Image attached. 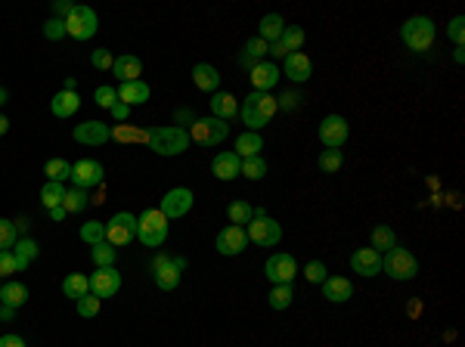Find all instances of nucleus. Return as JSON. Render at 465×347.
I'll use <instances>...</instances> for the list:
<instances>
[{"mask_svg": "<svg viewBox=\"0 0 465 347\" xmlns=\"http://www.w3.org/2000/svg\"><path fill=\"white\" fill-rule=\"evenodd\" d=\"M146 143L155 155H183L190 149V131L177 128V124H165V128H149Z\"/></svg>", "mask_w": 465, "mask_h": 347, "instance_id": "f257e3e1", "label": "nucleus"}, {"mask_svg": "<svg viewBox=\"0 0 465 347\" xmlns=\"http://www.w3.org/2000/svg\"><path fill=\"white\" fill-rule=\"evenodd\" d=\"M276 99H273V93H248V99L242 103L239 109V115H242V124H245V131H261V128H267L270 124V118H273L276 112Z\"/></svg>", "mask_w": 465, "mask_h": 347, "instance_id": "f03ea898", "label": "nucleus"}, {"mask_svg": "<svg viewBox=\"0 0 465 347\" xmlns=\"http://www.w3.org/2000/svg\"><path fill=\"white\" fill-rule=\"evenodd\" d=\"M137 239L146 248H162L168 239V217L158 208H146L137 217Z\"/></svg>", "mask_w": 465, "mask_h": 347, "instance_id": "7ed1b4c3", "label": "nucleus"}, {"mask_svg": "<svg viewBox=\"0 0 465 347\" xmlns=\"http://www.w3.org/2000/svg\"><path fill=\"white\" fill-rule=\"evenodd\" d=\"M434 35H437V28L428 16H412V19H407L400 28L403 44H407L412 53H425V50L434 44Z\"/></svg>", "mask_w": 465, "mask_h": 347, "instance_id": "20e7f679", "label": "nucleus"}, {"mask_svg": "<svg viewBox=\"0 0 465 347\" xmlns=\"http://www.w3.org/2000/svg\"><path fill=\"white\" fill-rule=\"evenodd\" d=\"M382 270L391 279H397V282H410V279H416L419 276V260L412 251L407 248H400V245H394L391 251H385V258H382Z\"/></svg>", "mask_w": 465, "mask_h": 347, "instance_id": "39448f33", "label": "nucleus"}, {"mask_svg": "<svg viewBox=\"0 0 465 347\" xmlns=\"http://www.w3.org/2000/svg\"><path fill=\"white\" fill-rule=\"evenodd\" d=\"M245 233H248V242L261 245V248H273V245H279V239H283V226H279L273 217H267L261 208H255V217H251Z\"/></svg>", "mask_w": 465, "mask_h": 347, "instance_id": "423d86ee", "label": "nucleus"}, {"mask_svg": "<svg viewBox=\"0 0 465 347\" xmlns=\"http://www.w3.org/2000/svg\"><path fill=\"white\" fill-rule=\"evenodd\" d=\"M230 133V124L221 121V118H196L190 128V140H196L199 146H221Z\"/></svg>", "mask_w": 465, "mask_h": 347, "instance_id": "0eeeda50", "label": "nucleus"}, {"mask_svg": "<svg viewBox=\"0 0 465 347\" xmlns=\"http://www.w3.org/2000/svg\"><path fill=\"white\" fill-rule=\"evenodd\" d=\"M186 267L183 258H168V255H158L152 260V276H155V285L162 292H174L180 285V270Z\"/></svg>", "mask_w": 465, "mask_h": 347, "instance_id": "6e6552de", "label": "nucleus"}, {"mask_svg": "<svg viewBox=\"0 0 465 347\" xmlns=\"http://www.w3.org/2000/svg\"><path fill=\"white\" fill-rule=\"evenodd\" d=\"M137 239V217L128 214V211H118V214L106 224V242L115 245V248H124Z\"/></svg>", "mask_w": 465, "mask_h": 347, "instance_id": "1a4fd4ad", "label": "nucleus"}, {"mask_svg": "<svg viewBox=\"0 0 465 347\" xmlns=\"http://www.w3.org/2000/svg\"><path fill=\"white\" fill-rule=\"evenodd\" d=\"M99 28V19L90 6H75V13L65 19V35L75 40H90Z\"/></svg>", "mask_w": 465, "mask_h": 347, "instance_id": "9d476101", "label": "nucleus"}, {"mask_svg": "<svg viewBox=\"0 0 465 347\" xmlns=\"http://www.w3.org/2000/svg\"><path fill=\"white\" fill-rule=\"evenodd\" d=\"M192 202H196V196H192V189H186V186H174V189H168L162 196V214L168 220H177V217H186L192 211Z\"/></svg>", "mask_w": 465, "mask_h": 347, "instance_id": "9b49d317", "label": "nucleus"}, {"mask_svg": "<svg viewBox=\"0 0 465 347\" xmlns=\"http://www.w3.org/2000/svg\"><path fill=\"white\" fill-rule=\"evenodd\" d=\"M264 273L273 285H292V279L298 276V264H295L292 255L279 251V255H270L267 264H264Z\"/></svg>", "mask_w": 465, "mask_h": 347, "instance_id": "f8f14e48", "label": "nucleus"}, {"mask_svg": "<svg viewBox=\"0 0 465 347\" xmlns=\"http://www.w3.org/2000/svg\"><path fill=\"white\" fill-rule=\"evenodd\" d=\"M319 143H323L326 149H341L344 143H348V133H351V124L348 118L341 115H329L323 118V124H319Z\"/></svg>", "mask_w": 465, "mask_h": 347, "instance_id": "ddd939ff", "label": "nucleus"}, {"mask_svg": "<svg viewBox=\"0 0 465 347\" xmlns=\"http://www.w3.org/2000/svg\"><path fill=\"white\" fill-rule=\"evenodd\" d=\"M69 180L75 183V189H90V186L103 183V165L97 158H81V162L72 165V177Z\"/></svg>", "mask_w": 465, "mask_h": 347, "instance_id": "4468645a", "label": "nucleus"}, {"mask_svg": "<svg viewBox=\"0 0 465 347\" xmlns=\"http://www.w3.org/2000/svg\"><path fill=\"white\" fill-rule=\"evenodd\" d=\"M90 279V294H97L99 301L103 298H112L121 289V273L115 267H97V273L87 276Z\"/></svg>", "mask_w": 465, "mask_h": 347, "instance_id": "2eb2a0df", "label": "nucleus"}, {"mask_svg": "<svg viewBox=\"0 0 465 347\" xmlns=\"http://www.w3.org/2000/svg\"><path fill=\"white\" fill-rule=\"evenodd\" d=\"M217 251L221 255H226V258H233V255H242L245 251V245H248V233H245V226H236V224H230V226H224L221 233H217Z\"/></svg>", "mask_w": 465, "mask_h": 347, "instance_id": "dca6fc26", "label": "nucleus"}, {"mask_svg": "<svg viewBox=\"0 0 465 347\" xmlns=\"http://www.w3.org/2000/svg\"><path fill=\"white\" fill-rule=\"evenodd\" d=\"M75 143H81V146H103V143L112 140V128L103 121H84L75 128Z\"/></svg>", "mask_w": 465, "mask_h": 347, "instance_id": "f3484780", "label": "nucleus"}, {"mask_svg": "<svg viewBox=\"0 0 465 347\" xmlns=\"http://www.w3.org/2000/svg\"><path fill=\"white\" fill-rule=\"evenodd\" d=\"M351 270L357 276H376V273H382V255H378L376 248H357L351 255Z\"/></svg>", "mask_w": 465, "mask_h": 347, "instance_id": "a211bd4d", "label": "nucleus"}, {"mask_svg": "<svg viewBox=\"0 0 465 347\" xmlns=\"http://www.w3.org/2000/svg\"><path fill=\"white\" fill-rule=\"evenodd\" d=\"M242 171V158L236 155V152H217L214 162H211V174L217 177V180H236Z\"/></svg>", "mask_w": 465, "mask_h": 347, "instance_id": "6ab92c4d", "label": "nucleus"}, {"mask_svg": "<svg viewBox=\"0 0 465 347\" xmlns=\"http://www.w3.org/2000/svg\"><path fill=\"white\" fill-rule=\"evenodd\" d=\"M279 75H285V78L295 81V84H304V81H310V75H314V65H310V59L304 53H289Z\"/></svg>", "mask_w": 465, "mask_h": 347, "instance_id": "aec40b11", "label": "nucleus"}, {"mask_svg": "<svg viewBox=\"0 0 465 347\" xmlns=\"http://www.w3.org/2000/svg\"><path fill=\"white\" fill-rule=\"evenodd\" d=\"M81 109V97L78 90H59L53 99H50V112L56 118H72Z\"/></svg>", "mask_w": 465, "mask_h": 347, "instance_id": "412c9836", "label": "nucleus"}, {"mask_svg": "<svg viewBox=\"0 0 465 347\" xmlns=\"http://www.w3.org/2000/svg\"><path fill=\"white\" fill-rule=\"evenodd\" d=\"M248 78H251V84H255L258 93H270L276 87V81H279V69L273 62H258L255 69L248 72Z\"/></svg>", "mask_w": 465, "mask_h": 347, "instance_id": "4be33fe9", "label": "nucleus"}, {"mask_svg": "<svg viewBox=\"0 0 465 347\" xmlns=\"http://www.w3.org/2000/svg\"><path fill=\"white\" fill-rule=\"evenodd\" d=\"M140 72H143V62H140V56H118L115 62H112V75L121 84H128V81H140Z\"/></svg>", "mask_w": 465, "mask_h": 347, "instance_id": "5701e85b", "label": "nucleus"}, {"mask_svg": "<svg viewBox=\"0 0 465 347\" xmlns=\"http://www.w3.org/2000/svg\"><path fill=\"white\" fill-rule=\"evenodd\" d=\"M146 99H149V84L143 81H128L118 87V103L124 106H143Z\"/></svg>", "mask_w": 465, "mask_h": 347, "instance_id": "b1692460", "label": "nucleus"}, {"mask_svg": "<svg viewBox=\"0 0 465 347\" xmlns=\"http://www.w3.org/2000/svg\"><path fill=\"white\" fill-rule=\"evenodd\" d=\"M323 294L332 304H344L354 294V285L348 282L344 276H326V282H323Z\"/></svg>", "mask_w": 465, "mask_h": 347, "instance_id": "393cba45", "label": "nucleus"}, {"mask_svg": "<svg viewBox=\"0 0 465 347\" xmlns=\"http://www.w3.org/2000/svg\"><path fill=\"white\" fill-rule=\"evenodd\" d=\"M211 112H214V118H221V121H230V118L239 115V99H236L233 93H214V97H211Z\"/></svg>", "mask_w": 465, "mask_h": 347, "instance_id": "a878e982", "label": "nucleus"}, {"mask_svg": "<svg viewBox=\"0 0 465 347\" xmlns=\"http://www.w3.org/2000/svg\"><path fill=\"white\" fill-rule=\"evenodd\" d=\"M192 81H196V87L205 90V93H214L221 87V75H217V69L208 62H199L196 69H192Z\"/></svg>", "mask_w": 465, "mask_h": 347, "instance_id": "bb28decb", "label": "nucleus"}, {"mask_svg": "<svg viewBox=\"0 0 465 347\" xmlns=\"http://www.w3.org/2000/svg\"><path fill=\"white\" fill-rule=\"evenodd\" d=\"M283 28H285L283 16L267 13L264 19H261V25H258V38H261V40H267V44H276V40L283 38Z\"/></svg>", "mask_w": 465, "mask_h": 347, "instance_id": "cd10ccee", "label": "nucleus"}, {"mask_svg": "<svg viewBox=\"0 0 465 347\" xmlns=\"http://www.w3.org/2000/svg\"><path fill=\"white\" fill-rule=\"evenodd\" d=\"M38 242L35 239H28V236H22V239H16V245H13V258H16V267H19V273L25 267L31 264V260L38 258Z\"/></svg>", "mask_w": 465, "mask_h": 347, "instance_id": "c85d7f7f", "label": "nucleus"}, {"mask_svg": "<svg viewBox=\"0 0 465 347\" xmlns=\"http://www.w3.org/2000/svg\"><path fill=\"white\" fill-rule=\"evenodd\" d=\"M261 149H264V140H261V133H255V131H245L239 140H236V155L239 158H255V155H261Z\"/></svg>", "mask_w": 465, "mask_h": 347, "instance_id": "c756f323", "label": "nucleus"}, {"mask_svg": "<svg viewBox=\"0 0 465 347\" xmlns=\"http://www.w3.org/2000/svg\"><path fill=\"white\" fill-rule=\"evenodd\" d=\"M87 292H90V279L84 276V273H69V276L62 279V294H65V298L78 301V298H84Z\"/></svg>", "mask_w": 465, "mask_h": 347, "instance_id": "7c9ffc66", "label": "nucleus"}, {"mask_svg": "<svg viewBox=\"0 0 465 347\" xmlns=\"http://www.w3.org/2000/svg\"><path fill=\"white\" fill-rule=\"evenodd\" d=\"M25 301H28V289H25L22 282L0 285V304H6V307H22Z\"/></svg>", "mask_w": 465, "mask_h": 347, "instance_id": "2f4dec72", "label": "nucleus"}, {"mask_svg": "<svg viewBox=\"0 0 465 347\" xmlns=\"http://www.w3.org/2000/svg\"><path fill=\"white\" fill-rule=\"evenodd\" d=\"M304 28H298V25H285L283 28V38H279V44H283L285 53H301V44H304Z\"/></svg>", "mask_w": 465, "mask_h": 347, "instance_id": "473e14b6", "label": "nucleus"}, {"mask_svg": "<svg viewBox=\"0 0 465 347\" xmlns=\"http://www.w3.org/2000/svg\"><path fill=\"white\" fill-rule=\"evenodd\" d=\"M87 205H90L87 189H65V199H62L65 214H78V211H84Z\"/></svg>", "mask_w": 465, "mask_h": 347, "instance_id": "72a5a7b5", "label": "nucleus"}, {"mask_svg": "<svg viewBox=\"0 0 465 347\" xmlns=\"http://www.w3.org/2000/svg\"><path fill=\"white\" fill-rule=\"evenodd\" d=\"M90 258H93V264L97 267H115L118 248L115 245H109V242H99V245H93L90 248Z\"/></svg>", "mask_w": 465, "mask_h": 347, "instance_id": "f704fd0d", "label": "nucleus"}, {"mask_svg": "<svg viewBox=\"0 0 465 347\" xmlns=\"http://www.w3.org/2000/svg\"><path fill=\"white\" fill-rule=\"evenodd\" d=\"M394 245H397V236H394L391 226L378 224L376 230H372V248H376V251H391Z\"/></svg>", "mask_w": 465, "mask_h": 347, "instance_id": "c9c22d12", "label": "nucleus"}, {"mask_svg": "<svg viewBox=\"0 0 465 347\" xmlns=\"http://www.w3.org/2000/svg\"><path fill=\"white\" fill-rule=\"evenodd\" d=\"M62 199H65V189H62V183H53V180H47L44 183V189H40V202H44V208H59L62 205Z\"/></svg>", "mask_w": 465, "mask_h": 347, "instance_id": "e433bc0d", "label": "nucleus"}, {"mask_svg": "<svg viewBox=\"0 0 465 347\" xmlns=\"http://www.w3.org/2000/svg\"><path fill=\"white\" fill-rule=\"evenodd\" d=\"M226 214H230V224L245 226V224H251V217H255V208H251L248 202H230Z\"/></svg>", "mask_w": 465, "mask_h": 347, "instance_id": "4c0bfd02", "label": "nucleus"}, {"mask_svg": "<svg viewBox=\"0 0 465 347\" xmlns=\"http://www.w3.org/2000/svg\"><path fill=\"white\" fill-rule=\"evenodd\" d=\"M44 174H47V180L62 183V180H69L72 177V165L62 162V158H50V162L44 165Z\"/></svg>", "mask_w": 465, "mask_h": 347, "instance_id": "58836bf2", "label": "nucleus"}, {"mask_svg": "<svg viewBox=\"0 0 465 347\" xmlns=\"http://www.w3.org/2000/svg\"><path fill=\"white\" fill-rule=\"evenodd\" d=\"M81 242H87L90 248L99 242H106V224H99V220H87V224L81 226Z\"/></svg>", "mask_w": 465, "mask_h": 347, "instance_id": "ea45409f", "label": "nucleus"}, {"mask_svg": "<svg viewBox=\"0 0 465 347\" xmlns=\"http://www.w3.org/2000/svg\"><path fill=\"white\" fill-rule=\"evenodd\" d=\"M292 298H295L292 285H273L270 294H267V301H270V307H273V310H285L292 304Z\"/></svg>", "mask_w": 465, "mask_h": 347, "instance_id": "a19ab883", "label": "nucleus"}, {"mask_svg": "<svg viewBox=\"0 0 465 347\" xmlns=\"http://www.w3.org/2000/svg\"><path fill=\"white\" fill-rule=\"evenodd\" d=\"M242 177H248V180H261V177L267 174V162L261 155H255V158H242V171H239Z\"/></svg>", "mask_w": 465, "mask_h": 347, "instance_id": "79ce46f5", "label": "nucleus"}, {"mask_svg": "<svg viewBox=\"0 0 465 347\" xmlns=\"http://www.w3.org/2000/svg\"><path fill=\"white\" fill-rule=\"evenodd\" d=\"M16 239H19V233H16V224H13V220L0 217V251H13Z\"/></svg>", "mask_w": 465, "mask_h": 347, "instance_id": "37998d69", "label": "nucleus"}, {"mask_svg": "<svg viewBox=\"0 0 465 347\" xmlns=\"http://www.w3.org/2000/svg\"><path fill=\"white\" fill-rule=\"evenodd\" d=\"M317 165L323 174H335L338 167H341V149H323V155H319Z\"/></svg>", "mask_w": 465, "mask_h": 347, "instance_id": "c03bdc74", "label": "nucleus"}, {"mask_svg": "<svg viewBox=\"0 0 465 347\" xmlns=\"http://www.w3.org/2000/svg\"><path fill=\"white\" fill-rule=\"evenodd\" d=\"M75 307H78V313H81V316L84 319H90V316H97V313H99V298H97V294H84V298H78V301H75Z\"/></svg>", "mask_w": 465, "mask_h": 347, "instance_id": "a18cd8bd", "label": "nucleus"}, {"mask_svg": "<svg viewBox=\"0 0 465 347\" xmlns=\"http://www.w3.org/2000/svg\"><path fill=\"white\" fill-rule=\"evenodd\" d=\"M93 99H97V106L103 109H112L118 103V90L109 87V84H103V87H97V93H93Z\"/></svg>", "mask_w": 465, "mask_h": 347, "instance_id": "49530a36", "label": "nucleus"}, {"mask_svg": "<svg viewBox=\"0 0 465 347\" xmlns=\"http://www.w3.org/2000/svg\"><path fill=\"white\" fill-rule=\"evenodd\" d=\"M44 38L47 40H62L65 38V19H56V16L53 19H47L44 22Z\"/></svg>", "mask_w": 465, "mask_h": 347, "instance_id": "de8ad7c7", "label": "nucleus"}, {"mask_svg": "<svg viewBox=\"0 0 465 347\" xmlns=\"http://www.w3.org/2000/svg\"><path fill=\"white\" fill-rule=\"evenodd\" d=\"M326 273L329 270H326L323 260H310V264L304 267V276H307L310 282H326Z\"/></svg>", "mask_w": 465, "mask_h": 347, "instance_id": "09e8293b", "label": "nucleus"}, {"mask_svg": "<svg viewBox=\"0 0 465 347\" xmlns=\"http://www.w3.org/2000/svg\"><path fill=\"white\" fill-rule=\"evenodd\" d=\"M13 273H19V267H16L13 251H0V279L13 276Z\"/></svg>", "mask_w": 465, "mask_h": 347, "instance_id": "8fccbe9b", "label": "nucleus"}, {"mask_svg": "<svg viewBox=\"0 0 465 347\" xmlns=\"http://www.w3.org/2000/svg\"><path fill=\"white\" fill-rule=\"evenodd\" d=\"M90 62H93V69H99V72H103V69H112V62H115V59H112V53H109V50H93Z\"/></svg>", "mask_w": 465, "mask_h": 347, "instance_id": "3c124183", "label": "nucleus"}, {"mask_svg": "<svg viewBox=\"0 0 465 347\" xmlns=\"http://www.w3.org/2000/svg\"><path fill=\"white\" fill-rule=\"evenodd\" d=\"M450 40L456 47H462V40H465V19L462 16H456V19L450 22Z\"/></svg>", "mask_w": 465, "mask_h": 347, "instance_id": "603ef678", "label": "nucleus"}, {"mask_svg": "<svg viewBox=\"0 0 465 347\" xmlns=\"http://www.w3.org/2000/svg\"><path fill=\"white\" fill-rule=\"evenodd\" d=\"M276 106H279V109H295V106H301V93H295V90H285L283 97L276 99Z\"/></svg>", "mask_w": 465, "mask_h": 347, "instance_id": "864d4df0", "label": "nucleus"}, {"mask_svg": "<svg viewBox=\"0 0 465 347\" xmlns=\"http://www.w3.org/2000/svg\"><path fill=\"white\" fill-rule=\"evenodd\" d=\"M109 115H112L115 121H128V115H131V106H124V103H115L112 109H109Z\"/></svg>", "mask_w": 465, "mask_h": 347, "instance_id": "5fc2aeb1", "label": "nucleus"}, {"mask_svg": "<svg viewBox=\"0 0 465 347\" xmlns=\"http://www.w3.org/2000/svg\"><path fill=\"white\" fill-rule=\"evenodd\" d=\"M112 137L124 143V140H137L140 133H137V131H131V128H115V131H112Z\"/></svg>", "mask_w": 465, "mask_h": 347, "instance_id": "6e6d98bb", "label": "nucleus"}, {"mask_svg": "<svg viewBox=\"0 0 465 347\" xmlns=\"http://www.w3.org/2000/svg\"><path fill=\"white\" fill-rule=\"evenodd\" d=\"M72 13H75V4H65V0H59V4H56V19H62V16L69 19Z\"/></svg>", "mask_w": 465, "mask_h": 347, "instance_id": "4d7b16f0", "label": "nucleus"}, {"mask_svg": "<svg viewBox=\"0 0 465 347\" xmlns=\"http://www.w3.org/2000/svg\"><path fill=\"white\" fill-rule=\"evenodd\" d=\"M0 347H25V341L19 335H4L0 338Z\"/></svg>", "mask_w": 465, "mask_h": 347, "instance_id": "13d9d810", "label": "nucleus"}, {"mask_svg": "<svg viewBox=\"0 0 465 347\" xmlns=\"http://www.w3.org/2000/svg\"><path fill=\"white\" fill-rule=\"evenodd\" d=\"M13 224H16V233H28V220H25V217L13 220Z\"/></svg>", "mask_w": 465, "mask_h": 347, "instance_id": "bf43d9fd", "label": "nucleus"}, {"mask_svg": "<svg viewBox=\"0 0 465 347\" xmlns=\"http://www.w3.org/2000/svg\"><path fill=\"white\" fill-rule=\"evenodd\" d=\"M50 217H53V220H65V208H62V205H59V208H50Z\"/></svg>", "mask_w": 465, "mask_h": 347, "instance_id": "052dcab7", "label": "nucleus"}, {"mask_svg": "<svg viewBox=\"0 0 465 347\" xmlns=\"http://www.w3.org/2000/svg\"><path fill=\"white\" fill-rule=\"evenodd\" d=\"M13 313H16V307H6V304H0V316H4V319H13Z\"/></svg>", "mask_w": 465, "mask_h": 347, "instance_id": "680f3d73", "label": "nucleus"}, {"mask_svg": "<svg viewBox=\"0 0 465 347\" xmlns=\"http://www.w3.org/2000/svg\"><path fill=\"white\" fill-rule=\"evenodd\" d=\"M177 118H180V121H190V124H192V121H196V118H192V115H190V109H180V112H177Z\"/></svg>", "mask_w": 465, "mask_h": 347, "instance_id": "e2e57ef3", "label": "nucleus"}, {"mask_svg": "<svg viewBox=\"0 0 465 347\" xmlns=\"http://www.w3.org/2000/svg\"><path fill=\"white\" fill-rule=\"evenodd\" d=\"M6 131H10V121H6V118H4V115H0V137H4V133H6Z\"/></svg>", "mask_w": 465, "mask_h": 347, "instance_id": "0e129e2a", "label": "nucleus"}, {"mask_svg": "<svg viewBox=\"0 0 465 347\" xmlns=\"http://www.w3.org/2000/svg\"><path fill=\"white\" fill-rule=\"evenodd\" d=\"M6 99H10V93H6V87H0V106H4Z\"/></svg>", "mask_w": 465, "mask_h": 347, "instance_id": "69168bd1", "label": "nucleus"}]
</instances>
